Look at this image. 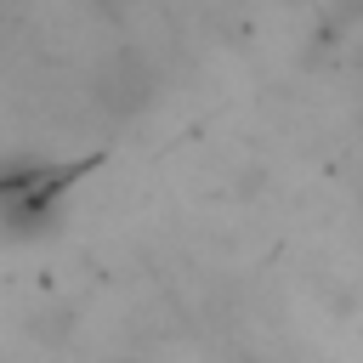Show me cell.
<instances>
[{"label": "cell", "instance_id": "cell-1", "mask_svg": "<svg viewBox=\"0 0 363 363\" xmlns=\"http://www.w3.org/2000/svg\"><path fill=\"white\" fill-rule=\"evenodd\" d=\"M244 363H250V357H244Z\"/></svg>", "mask_w": 363, "mask_h": 363}]
</instances>
